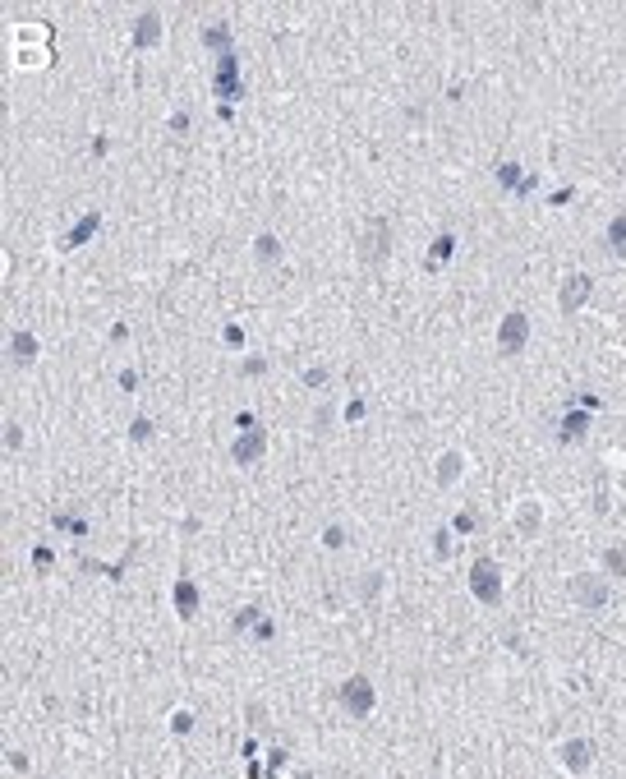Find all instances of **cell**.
<instances>
[{"mask_svg":"<svg viewBox=\"0 0 626 779\" xmlns=\"http://www.w3.org/2000/svg\"><path fill=\"white\" fill-rule=\"evenodd\" d=\"M37 355H42V342H37V333H28V328H18V333H9V360H14L18 369L37 365Z\"/></svg>","mask_w":626,"mask_h":779,"instance_id":"9","label":"cell"},{"mask_svg":"<svg viewBox=\"0 0 626 779\" xmlns=\"http://www.w3.org/2000/svg\"><path fill=\"white\" fill-rule=\"evenodd\" d=\"M129 438H134V443H143V438H152V420H148V415H139V420H134Z\"/></svg>","mask_w":626,"mask_h":779,"instance_id":"23","label":"cell"},{"mask_svg":"<svg viewBox=\"0 0 626 779\" xmlns=\"http://www.w3.org/2000/svg\"><path fill=\"white\" fill-rule=\"evenodd\" d=\"M253 258H258L262 268H277V263L286 258V249H281V240H277V236H267V231H262V236L253 240Z\"/></svg>","mask_w":626,"mask_h":779,"instance_id":"14","label":"cell"},{"mask_svg":"<svg viewBox=\"0 0 626 779\" xmlns=\"http://www.w3.org/2000/svg\"><path fill=\"white\" fill-rule=\"evenodd\" d=\"M161 42V14H139L134 19V46H156Z\"/></svg>","mask_w":626,"mask_h":779,"instance_id":"13","label":"cell"},{"mask_svg":"<svg viewBox=\"0 0 626 779\" xmlns=\"http://www.w3.org/2000/svg\"><path fill=\"white\" fill-rule=\"evenodd\" d=\"M387 254H391V221L368 217L364 236H359V258H364L368 268H378V263H387Z\"/></svg>","mask_w":626,"mask_h":779,"instance_id":"4","label":"cell"},{"mask_svg":"<svg viewBox=\"0 0 626 779\" xmlns=\"http://www.w3.org/2000/svg\"><path fill=\"white\" fill-rule=\"evenodd\" d=\"M433 553H437V558H452V553H456V540H452L447 530H437V535H433Z\"/></svg>","mask_w":626,"mask_h":779,"instance_id":"21","label":"cell"},{"mask_svg":"<svg viewBox=\"0 0 626 779\" xmlns=\"http://www.w3.org/2000/svg\"><path fill=\"white\" fill-rule=\"evenodd\" d=\"M452 245H456L452 236H437V240H433V258H428V268H437V263L452 258Z\"/></svg>","mask_w":626,"mask_h":779,"instance_id":"18","label":"cell"},{"mask_svg":"<svg viewBox=\"0 0 626 779\" xmlns=\"http://www.w3.org/2000/svg\"><path fill=\"white\" fill-rule=\"evenodd\" d=\"M327 378H331L327 369H309V374H304V383H309V387H322V383H327Z\"/></svg>","mask_w":626,"mask_h":779,"instance_id":"29","label":"cell"},{"mask_svg":"<svg viewBox=\"0 0 626 779\" xmlns=\"http://www.w3.org/2000/svg\"><path fill=\"white\" fill-rule=\"evenodd\" d=\"M322 544H327V549H341V544H346V530H341V526H327V530H322Z\"/></svg>","mask_w":626,"mask_h":779,"instance_id":"25","label":"cell"},{"mask_svg":"<svg viewBox=\"0 0 626 779\" xmlns=\"http://www.w3.org/2000/svg\"><path fill=\"white\" fill-rule=\"evenodd\" d=\"M461 475H465V452H456V447H452V452L437 456V471H433V484H437V489H452Z\"/></svg>","mask_w":626,"mask_h":779,"instance_id":"11","label":"cell"},{"mask_svg":"<svg viewBox=\"0 0 626 779\" xmlns=\"http://www.w3.org/2000/svg\"><path fill=\"white\" fill-rule=\"evenodd\" d=\"M253 622H258V609H240V618H235V627H253Z\"/></svg>","mask_w":626,"mask_h":779,"instance_id":"28","label":"cell"},{"mask_svg":"<svg viewBox=\"0 0 626 779\" xmlns=\"http://www.w3.org/2000/svg\"><path fill=\"white\" fill-rule=\"evenodd\" d=\"M383 595V572H364V577L355 581V600L359 605H368V600Z\"/></svg>","mask_w":626,"mask_h":779,"instance_id":"16","label":"cell"},{"mask_svg":"<svg viewBox=\"0 0 626 779\" xmlns=\"http://www.w3.org/2000/svg\"><path fill=\"white\" fill-rule=\"evenodd\" d=\"M580 429H585V415H571V420H566V443H575V438H580Z\"/></svg>","mask_w":626,"mask_h":779,"instance_id":"26","label":"cell"},{"mask_svg":"<svg viewBox=\"0 0 626 779\" xmlns=\"http://www.w3.org/2000/svg\"><path fill=\"white\" fill-rule=\"evenodd\" d=\"M603 245H608L612 258H626V208L608 221V231H603Z\"/></svg>","mask_w":626,"mask_h":779,"instance_id":"15","label":"cell"},{"mask_svg":"<svg viewBox=\"0 0 626 779\" xmlns=\"http://www.w3.org/2000/svg\"><path fill=\"white\" fill-rule=\"evenodd\" d=\"M603 568H608V577H626V549H608L603 553Z\"/></svg>","mask_w":626,"mask_h":779,"instance_id":"17","label":"cell"},{"mask_svg":"<svg viewBox=\"0 0 626 779\" xmlns=\"http://www.w3.org/2000/svg\"><path fill=\"white\" fill-rule=\"evenodd\" d=\"M590 291H594V281L585 277V272H571V277L562 281V291H557V309H562V314H575V309L590 300Z\"/></svg>","mask_w":626,"mask_h":779,"instance_id":"7","label":"cell"},{"mask_svg":"<svg viewBox=\"0 0 626 779\" xmlns=\"http://www.w3.org/2000/svg\"><path fill=\"white\" fill-rule=\"evenodd\" d=\"M171 595H175V613H180L184 622H189V618H198V586H193L189 577H180V581H175V590H171Z\"/></svg>","mask_w":626,"mask_h":779,"instance_id":"12","label":"cell"},{"mask_svg":"<svg viewBox=\"0 0 626 779\" xmlns=\"http://www.w3.org/2000/svg\"><path fill=\"white\" fill-rule=\"evenodd\" d=\"M331 420H336V415H331V406L322 402L318 411H313V434H327V429H331Z\"/></svg>","mask_w":626,"mask_h":779,"instance_id":"20","label":"cell"},{"mask_svg":"<svg viewBox=\"0 0 626 779\" xmlns=\"http://www.w3.org/2000/svg\"><path fill=\"white\" fill-rule=\"evenodd\" d=\"M456 530H474V512H461V517H456Z\"/></svg>","mask_w":626,"mask_h":779,"instance_id":"31","label":"cell"},{"mask_svg":"<svg viewBox=\"0 0 626 779\" xmlns=\"http://www.w3.org/2000/svg\"><path fill=\"white\" fill-rule=\"evenodd\" d=\"M171 733H175V738L193 733V715H189V710H175V715H171Z\"/></svg>","mask_w":626,"mask_h":779,"instance_id":"19","label":"cell"},{"mask_svg":"<svg viewBox=\"0 0 626 779\" xmlns=\"http://www.w3.org/2000/svg\"><path fill=\"white\" fill-rule=\"evenodd\" d=\"M244 719H249V724H267V706L249 701V706H244Z\"/></svg>","mask_w":626,"mask_h":779,"instance_id":"24","label":"cell"},{"mask_svg":"<svg viewBox=\"0 0 626 779\" xmlns=\"http://www.w3.org/2000/svg\"><path fill=\"white\" fill-rule=\"evenodd\" d=\"M566 590H571V600H575L580 609H594V613H599V609H608V600H612V586H608V577H599V572H575V577H571V586H566Z\"/></svg>","mask_w":626,"mask_h":779,"instance_id":"2","label":"cell"},{"mask_svg":"<svg viewBox=\"0 0 626 779\" xmlns=\"http://www.w3.org/2000/svg\"><path fill=\"white\" fill-rule=\"evenodd\" d=\"M262 452H267V434H262V429H244V434L230 443V461H235V466L262 461Z\"/></svg>","mask_w":626,"mask_h":779,"instance_id":"6","label":"cell"},{"mask_svg":"<svg viewBox=\"0 0 626 779\" xmlns=\"http://www.w3.org/2000/svg\"><path fill=\"white\" fill-rule=\"evenodd\" d=\"M9 770H28V756L23 752H9Z\"/></svg>","mask_w":626,"mask_h":779,"instance_id":"30","label":"cell"},{"mask_svg":"<svg viewBox=\"0 0 626 779\" xmlns=\"http://www.w3.org/2000/svg\"><path fill=\"white\" fill-rule=\"evenodd\" d=\"M203 42L208 46H230V33L226 28H203Z\"/></svg>","mask_w":626,"mask_h":779,"instance_id":"22","label":"cell"},{"mask_svg":"<svg viewBox=\"0 0 626 779\" xmlns=\"http://www.w3.org/2000/svg\"><path fill=\"white\" fill-rule=\"evenodd\" d=\"M336 701H341V706H346L355 719H364L368 710L378 706V692H373V683H368L364 674H355V678H346V683L336 687Z\"/></svg>","mask_w":626,"mask_h":779,"instance_id":"5","label":"cell"},{"mask_svg":"<svg viewBox=\"0 0 626 779\" xmlns=\"http://www.w3.org/2000/svg\"><path fill=\"white\" fill-rule=\"evenodd\" d=\"M516 530L525 535V540H534V535L543 530V503L539 498H525V503H516Z\"/></svg>","mask_w":626,"mask_h":779,"instance_id":"10","label":"cell"},{"mask_svg":"<svg viewBox=\"0 0 626 779\" xmlns=\"http://www.w3.org/2000/svg\"><path fill=\"white\" fill-rule=\"evenodd\" d=\"M557 756H562V765L571 775H585L594 765V756H599V747H594L590 738H571V743H562V752H557Z\"/></svg>","mask_w":626,"mask_h":779,"instance_id":"8","label":"cell"},{"mask_svg":"<svg viewBox=\"0 0 626 779\" xmlns=\"http://www.w3.org/2000/svg\"><path fill=\"white\" fill-rule=\"evenodd\" d=\"M171 134H189V115H184V111L171 115Z\"/></svg>","mask_w":626,"mask_h":779,"instance_id":"27","label":"cell"},{"mask_svg":"<svg viewBox=\"0 0 626 779\" xmlns=\"http://www.w3.org/2000/svg\"><path fill=\"white\" fill-rule=\"evenodd\" d=\"M525 346H530V314L511 309L502 318V328H497V355L516 360V355H525Z\"/></svg>","mask_w":626,"mask_h":779,"instance_id":"3","label":"cell"},{"mask_svg":"<svg viewBox=\"0 0 626 779\" xmlns=\"http://www.w3.org/2000/svg\"><path fill=\"white\" fill-rule=\"evenodd\" d=\"M469 595H474L484 609L502 605V572H497L493 558H474V568H469Z\"/></svg>","mask_w":626,"mask_h":779,"instance_id":"1","label":"cell"}]
</instances>
